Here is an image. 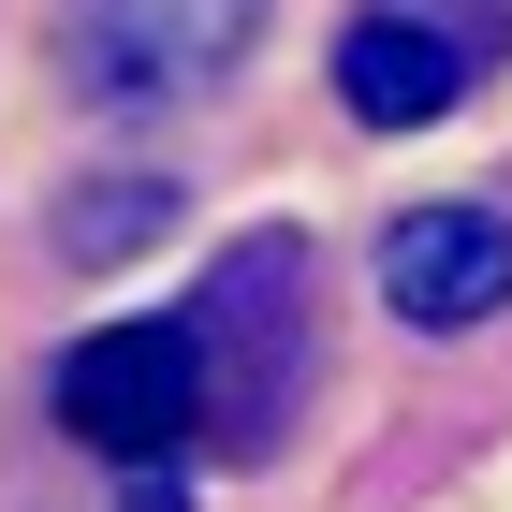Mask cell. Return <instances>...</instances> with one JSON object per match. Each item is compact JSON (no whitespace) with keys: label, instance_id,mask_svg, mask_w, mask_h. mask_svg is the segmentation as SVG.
<instances>
[{"label":"cell","instance_id":"6da1fadb","mask_svg":"<svg viewBox=\"0 0 512 512\" xmlns=\"http://www.w3.org/2000/svg\"><path fill=\"white\" fill-rule=\"evenodd\" d=\"M205 410H220L205 322H103V337L59 352V425H74L88 454H118V469H161Z\"/></svg>","mask_w":512,"mask_h":512},{"label":"cell","instance_id":"7a4b0ae2","mask_svg":"<svg viewBox=\"0 0 512 512\" xmlns=\"http://www.w3.org/2000/svg\"><path fill=\"white\" fill-rule=\"evenodd\" d=\"M249 30H264V0H74V74L103 103H191L235 74Z\"/></svg>","mask_w":512,"mask_h":512},{"label":"cell","instance_id":"3957f363","mask_svg":"<svg viewBox=\"0 0 512 512\" xmlns=\"http://www.w3.org/2000/svg\"><path fill=\"white\" fill-rule=\"evenodd\" d=\"M381 308L410 337H469V322L512 308V220L498 205H410L381 235Z\"/></svg>","mask_w":512,"mask_h":512},{"label":"cell","instance_id":"277c9868","mask_svg":"<svg viewBox=\"0 0 512 512\" xmlns=\"http://www.w3.org/2000/svg\"><path fill=\"white\" fill-rule=\"evenodd\" d=\"M469 88H483L469 59H454L439 30H410V15H381V0L337 30V103H352L366 132H425V118H454Z\"/></svg>","mask_w":512,"mask_h":512},{"label":"cell","instance_id":"5b68a950","mask_svg":"<svg viewBox=\"0 0 512 512\" xmlns=\"http://www.w3.org/2000/svg\"><path fill=\"white\" fill-rule=\"evenodd\" d=\"M147 235H161V176H118V191L59 205V249H74V264H118V249H147Z\"/></svg>","mask_w":512,"mask_h":512},{"label":"cell","instance_id":"8992f818","mask_svg":"<svg viewBox=\"0 0 512 512\" xmlns=\"http://www.w3.org/2000/svg\"><path fill=\"white\" fill-rule=\"evenodd\" d=\"M381 15H410V30H439L469 74H498V44H512V0H381Z\"/></svg>","mask_w":512,"mask_h":512},{"label":"cell","instance_id":"52a82bcc","mask_svg":"<svg viewBox=\"0 0 512 512\" xmlns=\"http://www.w3.org/2000/svg\"><path fill=\"white\" fill-rule=\"evenodd\" d=\"M118 512H191V498H176V469H132V498Z\"/></svg>","mask_w":512,"mask_h":512}]
</instances>
